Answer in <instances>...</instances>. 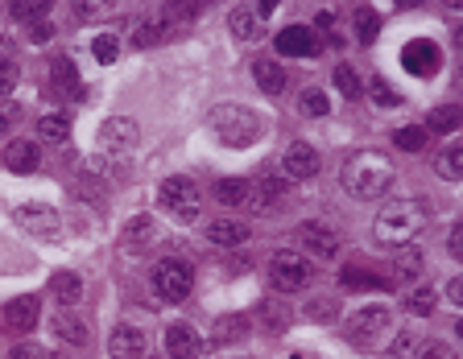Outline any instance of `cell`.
I'll return each instance as SVG.
<instances>
[{"label":"cell","instance_id":"obj_42","mask_svg":"<svg viewBox=\"0 0 463 359\" xmlns=\"http://www.w3.org/2000/svg\"><path fill=\"white\" fill-rule=\"evenodd\" d=\"M365 87H368V96H373L376 104H384V107H397V104H402V96H397V91L389 87V83H384L381 75H373V78L365 83Z\"/></svg>","mask_w":463,"mask_h":359},{"label":"cell","instance_id":"obj_26","mask_svg":"<svg viewBox=\"0 0 463 359\" xmlns=\"http://www.w3.org/2000/svg\"><path fill=\"white\" fill-rule=\"evenodd\" d=\"M54 335L67 339L70 347H83V343H88V322H83L75 310H59L54 314Z\"/></svg>","mask_w":463,"mask_h":359},{"label":"cell","instance_id":"obj_43","mask_svg":"<svg viewBox=\"0 0 463 359\" xmlns=\"http://www.w3.org/2000/svg\"><path fill=\"white\" fill-rule=\"evenodd\" d=\"M336 314H339V306L331 298H315L306 306V318L310 322H336Z\"/></svg>","mask_w":463,"mask_h":359},{"label":"cell","instance_id":"obj_53","mask_svg":"<svg viewBox=\"0 0 463 359\" xmlns=\"http://www.w3.org/2000/svg\"><path fill=\"white\" fill-rule=\"evenodd\" d=\"M30 33H33V38H38V41H46V38H50V25H46V21H42V25H33Z\"/></svg>","mask_w":463,"mask_h":359},{"label":"cell","instance_id":"obj_17","mask_svg":"<svg viewBox=\"0 0 463 359\" xmlns=\"http://www.w3.org/2000/svg\"><path fill=\"white\" fill-rule=\"evenodd\" d=\"M199 330L190 322H170L166 327V359H195L199 355Z\"/></svg>","mask_w":463,"mask_h":359},{"label":"cell","instance_id":"obj_56","mask_svg":"<svg viewBox=\"0 0 463 359\" xmlns=\"http://www.w3.org/2000/svg\"><path fill=\"white\" fill-rule=\"evenodd\" d=\"M455 38H459V46H463V25H459V33H455Z\"/></svg>","mask_w":463,"mask_h":359},{"label":"cell","instance_id":"obj_9","mask_svg":"<svg viewBox=\"0 0 463 359\" xmlns=\"http://www.w3.org/2000/svg\"><path fill=\"white\" fill-rule=\"evenodd\" d=\"M402 67L418 78H434L439 70H443V50L434 46L431 38H414L402 50Z\"/></svg>","mask_w":463,"mask_h":359},{"label":"cell","instance_id":"obj_44","mask_svg":"<svg viewBox=\"0 0 463 359\" xmlns=\"http://www.w3.org/2000/svg\"><path fill=\"white\" fill-rule=\"evenodd\" d=\"M414 347H418V335L414 330H402V335L394 339V347L384 351V359H410L414 355Z\"/></svg>","mask_w":463,"mask_h":359},{"label":"cell","instance_id":"obj_22","mask_svg":"<svg viewBox=\"0 0 463 359\" xmlns=\"http://www.w3.org/2000/svg\"><path fill=\"white\" fill-rule=\"evenodd\" d=\"M5 165H9L13 174H33V170H38L42 165V149L33 145V141H9V145H5Z\"/></svg>","mask_w":463,"mask_h":359},{"label":"cell","instance_id":"obj_31","mask_svg":"<svg viewBox=\"0 0 463 359\" xmlns=\"http://www.w3.org/2000/svg\"><path fill=\"white\" fill-rule=\"evenodd\" d=\"M282 203H286V182L273 174H261V211L273 215Z\"/></svg>","mask_w":463,"mask_h":359},{"label":"cell","instance_id":"obj_36","mask_svg":"<svg viewBox=\"0 0 463 359\" xmlns=\"http://www.w3.org/2000/svg\"><path fill=\"white\" fill-rule=\"evenodd\" d=\"M290 318H294V314H290L286 306H277V301H265V306H261V327H265L269 335H282V330L290 327Z\"/></svg>","mask_w":463,"mask_h":359},{"label":"cell","instance_id":"obj_33","mask_svg":"<svg viewBox=\"0 0 463 359\" xmlns=\"http://www.w3.org/2000/svg\"><path fill=\"white\" fill-rule=\"evenodd\" d=\"M298 112H302V116H310V120H319V116H327V112H331V99H327L319 87H306L302 96H298Z\"/></svg>","mask_w":463,"mask_h":359},{"label":"cell","instance_id":"obj_15","mask_svg":"<svg viewBox=\"0 0 463 359\" xmlns=\"http://www.w3.org/2000/svg\"><path fill=\"white\" fill-rule=\"evenodd\" d=\"M17 224L25 227V232H33V235H59L62 232V215L54 211V207H46V203H25V207H17Z\"/></svg>","mask_w":463,"mask_h":359},{"label":"cell","instance_id":"obj_35","mask_svg":"<svg viewBox=\"0 0 463 359\" xmlns=\"http://www.w3.org/2000/svg\"><path fill=\"white\" fill-rule=\"evenodd\" d=\"M91 59H96L99 67H112V62L120 59V38H112V33H99V38H91Z\"/></svg>","mask_w":463,"mask_h":359},{"label":"cell","instance_id":"obj_45","mask_svg":"<svg viewBox=\"0 0 463 359\" xmlns=\"http://www.w3.org/2000/svg\"><path fill=\"white\" fill-rule=\"evenodd\" d=\"M17 78H21L17 62H0V96H9V91L17 87Z\"/></svg>","mask_w":463,"mask_h":359},{"label":"cell","instance_id":"obj_57","mask_svg":"<svg viewBox=\"0 0 463 359\" xmlns=\"http://www.w3.org/2000/svg\"><path fill=\"white\" fill-rule=\"evenodd\" d=\"M158 359H166V355H158Z\"/></svg>","mask_w":463,"mask_h":359},{"label":"cell","instance_id":"obj_52","mask_svg":"<svg viewBox=\"0 0 463 359\" xmlns=\"http://www.w3.org/2000/svg\"><path fill=\"white\" fill-rule=\"evenodd\" d=\"M315 25H319V30H336V13H331V9H323V13H319V17H315Z\"/></svg>","mask_w":463,"mask_h":359},{"label":"cell","instance_id":"obj_37","mask_svg":"<svg viewBox=\"0 0 463 359\" xmlns=\"http://www.w3.org/2000/svg\"><path fill=\"white\" fill-rule=\"evenodd\" d=\"M38 136L42 141H67L70 136V116L59 112V116H42L38 120Z\"/></svg>","mask_w":463,"mask_h":359},{"label":"cell","instance_id":"obj_49","mask_svg":"<svg viewBox=\"0 0 463 359\" xmlns=\"http://www.w3.org/2000/svg\"><path fill=\"white\" fill-rule=\"evenodd\" d=\"M447 298H451L455 306H459V310H463V277H455V281L447 285Z\"/></svg>","mask_w":463,"mask_h":359},{"label":"cell","instance_id":"obj_20","mask_svg":"<svg viewBox=\"0 0 463 359\" xmlns=\"http://www.w3.org/2000/svg\"><path fill=\"white\" fill-rule=\"evenodd\" d=\"M426 261H422V248L418 244H405V248H397V261H394V281L405 285V290H414L418 277H422Z\"/></svg>","mask_w":463,"mask_h":359},{"label":"cell","instance_id":"obj_12","mask_svg":"<svg viewBox=\"0 0 463 359\" xmlns=\"http://www.w3.org/2000/svg\"><path fill=\"white\" fill-rule=\"evenodd\" d=\"M99 141H104V149H112V153H128V149L141 141V128L133 116H108L99 124Z\"/></svg>","mask_w":463,"mask_h":359},{"label":"cell","instance_id":"obj_32","mask_svg":"<svg viewBox=\"0 0 463 359\" xmlns=\"http://www.w3.org/2000/svg\"><path fill=\"white\" fill-rule=\"evenodd\" d=\"M434 306H439V293H434L431 285H414V290H410V298H405V310L418 314V318L434 314Z\"/></svg>","mask_w":463,"mask_h":359},{"label":"cell","instance_id":"obj_2","mask_svg":"<svg viewBox=\"0 0 463 359\" xmlns=\"http://www.w3.org/2000/svg\"><path fill=\"white\" fill-rule=\"evenodd\" d=\"M394 161L384 153H376V149H365V153H352L344 161V170H339V182H344V190L352 198H381L389 186H394Z\"/></svg>","mask_w":463,"mask_h":359},{"label":"cell","instance_id":"obj_14","mask_svg":"<svg viewBox=\"0 0 463 359\" xmlns=\"http://www.w3.org/2000/svg\"><path fill=\"white\" fill-rule=\"evenodd\" d=\"M158 240H162L158 219H153V215H137V219L125 227V235H120V248H125V253H133V256H141V253H149Z\"/></svg>","mask_w":463,"mask_h":359},{"label":"cell","instance_id":"obj_38","mask_svg":"<svg viewBox=\"0 0 463 359\" xmlns=\"http://www.w3.org/2000/svg\"><path fill=\"white\" fill-rule=\"evenodd\" d=\"M356 33H360L365 46H373L376 33H381V17H376V9H356Z\"/></svg>","mask_w":463,"mask_h":359},{"label":"cell","instance_id":"obj_39","mask_svg":"<svg viewBox=\"0 0 463 359\" xmlns=\"http://www.w3.org/2000/svg\"><path fill=\"white\" fill-rule=\"evenodd\" d=\"M394 145L402 149V153H422L426 149V128H397V136H394Z\"/></svg>","mask_w":463,"mask_h":359},{"label":"cell","instance_id":"obj_23","mask_svg":"<svg viewBox=\"0 0 463 359\" xmlns=\"http://www.w3.org/2000/svg\"><path fill=\"white\" fill-rule=\"evenodd\" d=\"M50 78H54L50 87L59 91V96H70V99H79V96H83L79 67H75L70 59H54V62H50Z\"/></svg>","mask_w":463,"mask_h":359},{"label":"cell","instance_id":"obj_30","mask_svg":"<svg viewBox=\"0 0 463 359\" xmlns=\"http://www.w3.org/2000/svg\"><path fill=\"white\" fill-rule=\"evenodd\" d=\"M248 327H253V322H248L245 314H227V318L216 322V343H240L248 335Z\"/></svg>","mask_w":463,"mask_h":359},{"label":"cell","instance_id":"obj_25","mask_svg":"<svg viewBox=\"0 0 463 359\" xmlns=\"http://www.w3.org/2000/svg\"><path fill=\"white\" fill-rule=\"evenodd\" d=\"M253 75H256V87L265 91V96H282V91H286V70H282V62L256 59Z\"/></svg>","mask_w":463,"mask_h":359},{"label":"cell","instance_id":"obj_8","mask_svg":"<svg viewBox=\"0 0 463 359\" xmlns=\"http://www.w3.org/2000/svg\"><path fill=\"white\" fill-rule=\"evenodd\" d=\"M38 310H42V301L38 298H13L0 306V330L5 335H13V339H21V335H30L33 327H38Z\"/></svg>","mask_w":463,"mask_h":359},{"label":"cell","instance_id":"obj_6","mask_svg":"<svg viewBox=\"0 0 463 359\" xmlns=\"http://www.w3.org/2000/svg\"><path fill=\"white\" fill-rule=\"evenodd\" d=\"M389 327H394V310H389V306H365V310H356L352 318H347L344 335L356 347H373Z\"/></svg>","mask_w":463,"mask_h":359},{"label":"cell","instance_id":"obj_48","mask_svg":"<svg viewBox=\"0 0 463 359\" xmlns=\"http://www.w3.org/2000/svg\"><path fill=\"white\" fill-rule=\"evenodd\" d=\"M162 13H174L178 21H195L199 17V5H166Z\"/></svg>","mask_w":463,"mask_h":359},{"label":"cell","instance_id":"obj_18","mask_svg":"<svg viewBox=\"0 0 463 359\" xmlns=\"http://www.w3.org/2000/svg\"><path fill=\"white\" fill-rule=\"evenodd\" d=\"M166 33H170V17L166 13H153V17H141L128 30V41H133V50H153V46H162Z\"/></svg>","mask_w":463,"mask_h":359},{"label":"cell","instance_id":"obj_34","mask_svg":"<svg viewBox=\"0 0 463 359\" xmlns=\"http://www.w3.org/2000/svg\"><path fill=\"white\" fill-rule=\"evenodd\" d=\"M459 124H463V107L455 104H443L431 112V133H455Z\"/></svg>","mask_w":463,"mask_h":359},{"label":"cell","instance_id":"obj_51","mask_svg":"<svg viewBox=\"0 0 463 359\" xmlns=\"http://www.w3.org/2000/svg\"><path fill=\"white\" fill-rule=\"evenodd\" d=\"M104 17V5H79V21H96Z\"/></svg>","mask_w":463,"mask_h":359},{"label":"cell","instance_id":"obj_7","mask_svg":"<svg viewBox=\"0 0 463 359\" xmlns=\"http://www.w3.org/2000/svg\"><path fill=\"white\" fill-rule=\"evenodd\" d=\"M158 198L174 219H182V224L199 219V186L190 182V178H166L162 190H158Z\"/></svg>","mask_w":463,"mask_h":359},{"label":"cell","instance_id":"obj_29","mask_svg":"<svg viewBox=\"0 0 463 359\" xmlns=\"http://www.w3.org/2000/svg\"><path fill=\"white\" fill-rule=\"evenodd\" d=\"M434 170H439V178H447V182H463V145L443 149V153L434 157Z\"/></svg>","mask_w":463,"mask_h":359},{"label":"cell","instance_id":"obj_10","mask_svg":"<svg viewBox=\"0 0 463 359\" xmlns=\"http://www.w3.org/2000/svg\"><path fill=\"white\" fill-rule=\"evenodd\" d=\"M323 170V157H319L315 145H306V141H294V145L282 153V174L290 182H306V178H315Z\"/></svg>","mask_w":463,"mask_h":359},{"label":"cell","instance_id":"obj_16","mask_svg":"<svg viewBox=\"0 0 463 359\" xmlns=\"http://www.w3.org/2000/svg\"><path fill=\"white\" fill-rule=\"evenodd\" d=\"M298 244H306V253L323 256V261H331L339 253V235L323 224H298Z\"/></svg>","mask_w":463,"mask_h":359},{"label":"cell","instance_id":"obj_5","mask_svg":"<svg viewBox=\"0 0 463 359\" xmlns=\"http://www.w3.org/2000/svg\"><path fill=\"white\" fill-rule=\"evenodd\" d=\"M310 261L298 253H273V261H269V285H273L277 293H298L310 285Z\"/></svg>","mask_w":463,"mask_h":359},{"label":"cell","instance_id":"obj_50","mask_svg":"<svg viewBox=\"0 0 463 359\" xmlns=\"http://www.w3.org/2000/svg\"><path fill=\"white\" fill-rule=\"evenodd\" d=\"M0 62H17V50H13V41L0 33Z\"/></svg>","mask_w":463,"mask_h":359},{"label":"cell","instance_id":"obj_54","mask_svg":"<svg viewBox=\"0 0 463 359\" xmlns=\"http://www.w3.org/2000/svg\"><path fill=\"white\" fill-rule=\"evenodd\" d=\"M9 359H33V351H30V347H13Z\"/></svg>","mask_w":463,"mask_h":359},{"label":"cell","instance_id":"obj_28","mask_svg":"<svg viewBox=\"0 0 463 359\" xmlns=\"http://www.w3.org/2000/svg\"><path fill=\"white\" fill-rule=\"evenodd\" d=\"M339 285H344V290H384L381 277H376L373 269H360V264H347V269L339 272Z\"/></svg>","mask_w":463,"mask_h":359},{"label":"cell","instance_id":"obj_11","mask_svg":"<svg viewBox=\"0 0 463 359\" xmlns=\"http://www.w3.org/2000/svg\"><path fill=\"white\" fill-rule=\"evenodd\" d=\"M277 54H286V59H319V50L323 41L315 38V30H306V25H286V30L273 38Z\"/></svg>","mask_w":463,"mask_h":359},{"label":"cell","instance_id":"obj_55","mask_svg":"<svg viewBox=\"0 0 463 359\" xmlns=\"http://www.w3.org/2000/svg\"><path fill=\"white\" fill-rule=\"evenodd\" d=\"M455 335H459V343H463V318H459V322H455Z\"/></svg>","mask_w":463,"mask_h":359},{"label":"cell","instance_id":"obj_40","mask_svg":"<svg viewBox=\"0 0 463 359\" xmlns=\"http://www.w3.org/2000/svg\"><path fill=\"white\" fill-rule=\"evenodd\" d=\"M13 17H17V21H25V25H30V30H33V25H42V21H46V13H50V5H42V0H38V5H25V0H17V5H13Z\"/></svg>","mask_w":463,"mask_h":359},{"label":"cell","instance_id":"obj_13","mask_svg":"<svg viewBox=\"0 0 463 359\" xmlns=\"http://www.w3.org/2000/svg\"><path fill=\"white\" fill-rule=\"evenodd\" d=\"M108 351H112V359H145L149 335L141 327H133V322H120L108 335Z\"/></svg>","mask_w":463,"mask_h":359},{"label":"cell","instance_id":"obj_24","mask_svg":"<svg viewBox=\"0 0 463 359\" xmlns=\"http://www.w3.org/2000/svg\"><path fill=\"white\" fill-rule=\"evenodd\" d=\"M50 293H54V301H59L62 310H75L83 298V281L79 272H54V281H50Z\"/></svg>","mask_w":463,"mask_h":359},{"label":"cell","instance_id":"obj_46","mask_svg":"<svg viewBox=\"0 0 463 359\" xmlns=\"http://www.w3.org/2000/svg\"><path fill=\"white\" fill-rule=\"evenodd\" d=\"M447 253H451L455 261L463 264V219H459V224L451 227V235H447Z\"/></svg>","mask_w":463,"mask_h":359},{"label":"cell","instance_id":"obj_21","mask_svg":"<svg viewBox=\"0 0 463 359\" xmlns=\"http://www.w3.org/2000/svg\"><path fill=\"white\" fill-rule=\"evenodd\" d=\"M208 240L219 248H240V244L253 240V227L245 219H216V224H208Z\"/></svg>","mask_w":463,"mask_h":359},{"label":"cell","instance_id":"obj_3","mask_svg":"<svg viewBox=\"0 0 463 359\" xmlns=\"http://www.w3.org/2000/svg\"><path fill=\"white\" fill-rule=\"evenodd\" d=\"M208 128H211V136H216L219 145L248 149L256 136H261V116L245 104H219V107H211Z\"/></svg>","mask_w":463,"mask_h":359},{"label":"cell","instance_id":"obj_1","mask_svg":"<svg viewBox=\"0 0 463 359\" xmlns=\"http://www.w3.org/2000/svg\"><path fill=\"white\" fill-rule=\"evenodd\" d=\"M426 224H431V207L422 198H394V203H384V211H376L373 235H376V244L405 248V244H414V235Z\"/></svg>","mask_w":463,"mask_h":359},{"label":"cell","instance_id":"obj_27","mask_svg":"<svg viewBox=\"0 0 463 359\" xmlns=\"http://www.w3.org/2000/svg\"><path fill=\"white\" fill-rule=\"evenodd\" d=\"M248 195H253V190H248V178H219V182H216V203L227 207V211L245 207Z\"/></svg>","mask_w":463,"mask_h":359},{"label":"cell","instance_id":"obj_47","mask_svg":"<svg viewBox=\"0 0 463 359\" xmlns=\"http://www.w3.org/2000/svg\"><path fill=\"white\" fill-rule=\"evenodd\" d=\"M422 359H455V351L451 347H447V343H426V347H422Z\"/></svg>","mask_w":463,"mask_h":359},{"label":"cell","instance_id":"obj_41","mask_svg":"<svg viewBox=\"0 0 463 359\" xmlns=\"http://www.w3.org/2000/svg\"><path fill=\"white\" fill-rule=\"evenodd\" d=\"M336 87H339V96L344 99H360V91H365L360 87V78H356V70L347 67V62L344 67H336Z\"/></svg>","mask_w":463,"mask_h":359},{"label":"cell","instance_id":"obj_4","mask_svg":"<svg viewBox=\"0 0 463 359\" xmlns=\"http://www.w3.org/2000/svg\"><path fill=\"white\" fill-rule=\"evenodd\" d=\"M190 290H195V269H190L182 256H166V261L153 264V293H158L166 306L187 301Z\"/></svg>","mask_w":463,"mask_h":359},{"label":"cell","instance_id":"obj_19","mask_svg":"<svg viewBox=\"0 0 463 359\" xmlns=\"http://www.w3.org/2000/svg\"><path fill=\"white\" fill-rule=\"evenodd\" d=\"M227 30H232V38H240V41H256L261 30H265V17L256 13V5H236V9L227 13Z\"/></svg>","mask_w":463,"mask_h":359}]
</instances>
